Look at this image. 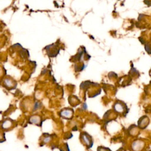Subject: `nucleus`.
I'll use <instances>...</instances> for the list:
<instances>
[{"label": "nucleus", "instance_id": "20e7f679", "mask_svg": "<svg viewBox=\"0 0 151 151\" xmlns=\"http://www.w3.org/2000/svg\"><path fill=\"white\" fill-rule=\"evenodd\" d=\"M5 85H6V86H11L12 85V81H11V80L6 79V80H5Z\"/></svg>", "mask_w": 151, "mask_h": 151}, {"label": "nucleus", "instance_id": "f257e3e1", "mask_svg": "<svg viewBox=\"0 0 151 151\" xmlns=\"http://www.w3.org/2000/svg\"><path fill=\"white\" fill-rule=\"evenodd\" d=\"M61 115L65 117H70L72 115V111L70 110H66L61 113Z\"/></svg>", "mask_w": 151, "mask_h": 151}, {"label": "nucleus", "instance_id": "7ed1b4c3", "mask_svg": "<svg viewBox=\"0 0 151 151\" xmlns=\"http://www.w3.org/2000/svg\"><path fill=\"white\" fill-rule=\"evenodd\" d=\"M83 138L84 141V142H85V143H86V145H90V140H89L88 137L87 136L84 135V136H83Z\"/></svg>", "mask_w": 151, "mask_h": 151}, {"label": "nucleus", "instance_id": "39448f33", "mask_svg": "<svg viewBox=\"0 0 151 151\" xmlns=\"http://www.w3.org/2000/svg\"><path fill=\"white\" fill-rule=\"evenodd\" d=\"M11 125V122H8V121H6L3 124V126L4 128H8V127H9Z\"/></svg>", "mask_w": 151, "mask_h": 151}, {"label": "nucleus", "instance_id": "f03ea898", "mask_svg": "<svg viewBox=\"0 0 151 151\" xmlns=\"http://www.w3.org/2000/svg\"><path fill=\"white\" fill-rule=\"evenodd\" d=\"M114 108H115V110H116L117 111H123V107L122 106L121 104H120L119 103H117V104H116L115 106H114Z\"/></svg>", "mask_w": 151, "mask_h": 151}]
</instances>
